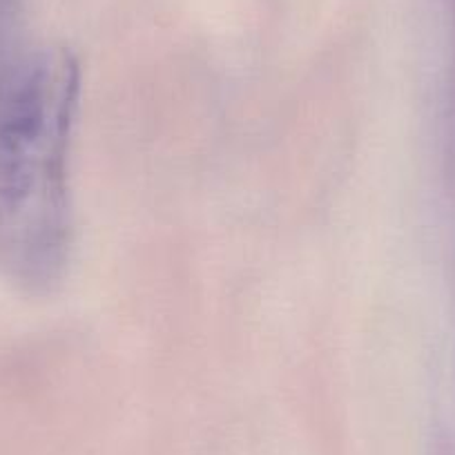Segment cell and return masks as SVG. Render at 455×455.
Segmentation results:
<instances>
[{
  "mask_svg": "<svg viewBox=\"0 0 455 455\" xmlns=\"http://www.w3.org/2000/svg\"><path fill=\"white\" fill-rule=\"evenodd\" d=\"M81 68L68 50L29 56L0 87V252L23 282H59L72 248L69 150Z\"/></svg>",
  "mask_w": 455,
  "mask_h": 455,
  "instance_id": "cell-1",
  "label": "cell"
}]
</instances>
